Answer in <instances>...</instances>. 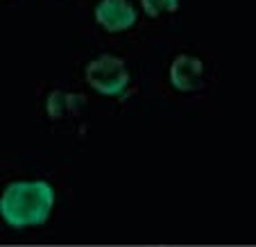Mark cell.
Here are the masks:
<instances>
[{"label":"cell","mask_w":256,"mask_h":247,"mask_svg":"<svg viewBox=\"0 0 256 247\" xmlns=\"http://www.w3.org/2000/svg\"><path fill=\"white\" fill-rule=\"evenodd\" d=\"M86 82L102 96H120L130 84V70L122 59L102 54L86 66Z\"/></svg>","instance_id":"7a4b0ae2"},{"label":"cell","mask_w":256,"mask_h":247,"mask_svg":"<svg viewBox=\"0 0 256 247\" xmlns=\"http://www.w3.org/2000/svg\"><path fill=\"white\" fill-rule=\"evenodd\" d=\"M52 206L54 188L44 180L12 182L0 198V216L12 229L46 224Z\"/></svg>","instance_id":"6da1fadb"},{"label":"cell","mask_w":256,"mask_h":247,"mask_svg":"<svg viewBox=\"0 0 256 247\" xmlns=\"http://www.w3.org/2000/svg\"><path fill=\"white\" fill-rule=\"evenodd\" d=\"M96 20L106 32H125L136 23V10L130 0H100L96 7Z\"/></svg>","instance_id":"3957f363"},{"label":"cell","mask_w":256,"mask_h":247,"mask_svg":"<svg viewBox=\"0 0 256 247\" xmlns=\"http://www.w3.org/2000/svg\"><path fill=\"white\" fill-rule=\"evenodd\" d=\"M170 82L182 93H195L204 86V64L198 57L179 54L170 66Z\"/></svg>","instance_id":"277c9868"},{"label":"cell","mask_w":256,"mask_h":247,"mask_svg":"<svg viewBox=\"0 0 256 247\" xmlns=\"http://www.w3.org/2000/svg\"><path fill=\"white\" fill-rule=\"evenodd\" d=\"M140 5H143L145 14L156 18L161 16L164 12H174L179 7V0H140Z\"/></svg>","instance_id":"8992f818"},{"label":"cell","mask_w":256,"mask_h":247,"mask_svg":"<svg viewBox=\"0 0 256 247\" xmlns=\"http://www.w3.org/2000/svg\"><path fill=\"white\" fill-rule=\"evenodd\" d=\"M86 104L84 96H75V93H66V91H52L48 96V118L50 120H64L68 116L80 114V109Z\"/></svg>","instance_id":"5b68a950"}]
</instances>
